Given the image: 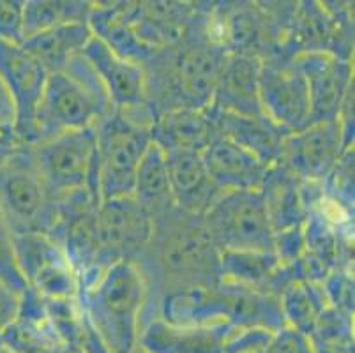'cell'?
Returning a JSON list of instances; mask_svg holds the SVG:
<instances>
[{"label": "cell", "mask_w": 355, "mask_h": 353, "mask_svg": "<svg viewBox=\"0 0 355 353\" xmlns=\"http://www.w3.org/2000/svg\"><path fill=\"white\" fill-rule=\"evenodd\" d=\"M227 57L211 28V2H198L191 27L179 43L145 60V89L154 117L173 110H209Z\"/></svg>", "instance_id": "cell-1"}, {"label": "cell", "mask_w": 355, "mask_h": 353, "mask_svg": "<svg viewBox=\"0 0 355 353\" xmlns=\"http://www.w3.org/2000/svg\"><path fill=\"white\" fill-rule=\"evenodd\" d=\"M148 288L147 309L161 297L196 286H214L219 276V249L202 216L175 205L153 218V233L137 261Z\"/></svg>", "instance_id": "cell-2"}, {"label": "cell", "mask_w": 355, "mask_h": 353, "mask_svg": "<svg viewBox=\"0 0 355 353\" xmlns=\"http://www.w3.org/2000/svg\"><path fill=\"white\" fill-rule=\"evenodd\" d=\"M76 302L106 353H137L148 304L147 281L137 261H117L80 281Z\"/></svg>", "instance_id": "cell-3"}, {"label": "cell", "mask_w": 355, "mask_h": 353, "mask_svg": "<svg viewBox=\"0 0 355 353\" xmlns=\"http://www.w3.org/2000/svg\"><path fill=\"white\" fill-rule=\"evenodd\" d=\"M112 112L98 74L83 55H76L62 71L48 74L34 115L32 144L60 132L96 128Z\"/></svg>", "instance_id": "cell-4"}, {"label": "cell", "mask_w": 355, "mask_h": 353, "mask_svg": "<svg viewBox=\"0 0 355 353\" xmlns=\"http://www.w3.org/2000/svg\"><path fill=\"white\" fill-rule=\"evenodd\" d=\"M59 202L37 171L28 145H18L0 163V212L12 235L48 233Z\"/></svg>", "instance_id": "cell-5"}, {"label": "cell", "mask_w": 355, "mask_h": 353, "mask_svg": "<svg viewBox=\"0 0 355 353\" xmlns=\"http://www.w3.org/2000/svg\"><path fill=\"white\" fill-rule=\"evenodd\" d=\"M150 129L119 112H112L96 126L99 202L133 196L138 164L153 141Z\"/></svg>", "instance_id": "cell-6"}, {"label": "cell", "mask_w": 355, "mask_h": 353, "mask_svg": "<svg viewBox=\"0 0 355 353\" xmlns=\"http://www.w3.org/2000/svg\"><path fill=\"white\" fill-rule=\"evenodd\" d=\"M28 147L37 171L57 202L80 191H90L99 200L96 128L60 132Z\"/></svg>", "instance_id": "cell-7"}, {"label": "cell", "mask_w": 355, "mask_h": 353, "mask_svg": "<svg viewBox=\"0 0 355 353\" xmlns=\"http://www.w3.org/2000/svg\"><path fill=\"white\" fill-rule=\"evenodd\" d=\"M202 221L219 252H272L274 232L260 191H221Z\"/></svg>", "instance_id": "cell-8"}, {"label": "cell", "mask_w": 355, "mask_h": 353, "mask_svg": "<svg viewBox=\"0 0 355 353\" xmlns=\"http://www.w3.org/2000/svg\"><path fill=\"white\" fill-rule=\"evenodd\" d=\"M283 53H331L354 60V16L345 2H297Z\"/></svg>", "instance_id": "cell-9"}, {"label": "cell", "mask_w": 355, "mask_h": 353, "mask_svg": "<svg viewBox=\"0 0 355 353\" xmlns=\"http://www.w3.org/2000/svg\"><path fill=\"white\" fill-rule=\"evenodd\" d=\"M153 233L150 214L133 198L105 200L98 209V257L85 281L117 261H138ZM78 281V284H80Z\"/></svg>", "instance_id": "cell-10"}, {"label": "cell", "mask_w": 355, "mask_h": 353, "mask_svg": "<svg viewBox=\"0 0 355 353\" xmlns=\"http://www.w3.org/2000/svg\"><path fill=\"white\" fill-rule=\"evenodd\" d=\"M15 252L21 277L35 295L46 300L76 299L78 277L48 233L15 235Z\"/></svg>", "instance_id": "cell-11"}, {"label": "cell", "mask_w": 355, "mask_h": 353, "mask_svg": "<svg viewBox=\"0 0 355 353\" xmlns=\"http://www.w3.org/2000/svg\"><path fill=\"white\" fill-rule=\"evenodd\" d=\"M260 106L285 132L309 126L308 87L292 57L279 53L260 60Z\"/></svg>", "instance_id": "cell-12"}, {"label": "cell", "mask_w": 355, "mask_h": 353, "mask_svg": "<svg viewBox=\"0 0 355 353\" xmlns=\"http://www.w3.org/2000/svg\"><path fill=\"white\" fill-rule=\"evenodd\" d=\"M348 147L354 144L347 140L340 119L315 122L285 136L276 164L299 180L324 182Z\"/></svg>", "instance_id": "cell-13"}, {"label": "cell", "mask_w": 355, "mask_h": 353, "mask_svg": "<svg viewBox=\"0 0 355 353\" xmlns=\"http://www.w3.org/2000/svg\"><path fill=\"white\" fill-rule=\"evenodd\" d=\"M82 55L98 74L114 112L153 128L156 117L147 103L144 66L117 57L94 37L87 43Z\"/></svg>", "instance_id": "cell-14"}, {"label": "cell", "mask_w": 355, "mask_h": 353, "mask_svg": "<svg viewBox=\"0 0 355 353\" xmlns=\"http://www.w3.org/2000/svg\"><path fill=\"white\" fill-rule=\"evenodd\" d=\"M99 203L90 191H80L59 200L57 219L48 232L60 246L78 281L92 270L98 257Z\"/></svg>", "instance_id": "cell-15"}, {"label": "cell", "mask_w": 355, "mask_h": 353, "mask_svg": "<svg viewBox=\"0 0 355 353\" xmlns=\"http://www.w3.org/2000/svg\"><path fill=\"white\" fill-rule=\"evenodd\" d=\"M292 58L308 87L309 124L338 121L354 94V60L331 53H301Z\"/></svg>", "instance_id": "cell-16"}, {"label": "cell", "mask_w": 355, "mask_h": 353, "mask_svg": "<svg viewBox=\"0 0 355 353\" xmlns=\"http://www.w3.org/2000/svg\"><path fill=\"white\" fill-rule=\"evenodd\" d=\"M46 78L48 71L21 44L0 43V80L15 101V132L20 145L34 141V115Z\"/></svg>", "instance_id": "cell-17"}, {"label": "cell", "mask_w": 355, "mask_h": 353, "mask_svg": "<svg viewBox=\"0 0 355 353\" xmlns=\"http://www.w3.org/2000/svg\"><path fill=\"white\" fill-rule=\"evenodd\" d=\"M234 327H182L147 316L138 338L140 353H227Z\"/></svg>", "instance_id": "cell-18"}, {"label": "cell", "mask_w": 355, "mask_h": 353, "mask_svg": "<svg viewBox=\"0 0 355 353\" xmlns=\"http://www.w3.org/2000/svg\"><path fill=\"white\" fill-rule=\"evenodd\" d=\"M137 2H92L87 25L92 37L105 44L112 53L135 64H144L153 51L148 50L135 31L133 16Z\"/></svg>", "instance_id": "cell-19"}, {"label": "cell", "mask_w": 355, "mask_h": 353, "mask_svg": "<svg viewBox=\"0 0 355 353\" xmlns=\"http://www.w3.org/2000/svg\"><path fill=\"white\" fill-rule=\"evenodd\" d=\"M211 108L235 115H263L260 106L258 58L227 53L219 71Z\"/></svg>", "instance_id": "cell-20"}, {"label": "cell", "mask_w": 355, "mask_h": 353, "mask_svg": "<svg viewBox=\"0 0 355 353\" xmlns=\"http://www.w3.org/2000/svg\"><path fill=\"white\" fill-rule=\"evenodd\" d=\"M173 205L203 216L221 191L212 182L200 150H163Z\"/></svg>", "instance_id": "cell-21"}, {"label": "cell", "mask_w": 355, "mask_h": 353, "mask_svg": "<svg viewBox=\"0 0 355 353\" xmlns=\"http://www.w3.org/2000/svg\"><path fill=\"white\" fill-rule=\"evenodd\" d=\"M203 163L219 191H260L270 166L239 145L216 136L202 150Z\"/></svg>", "instance_id": "cell-22"}, {"label": "cell", "mask_w": 355, "mask_h": 353, "mask_svg": "<svg viewBox=\"0 0 355 353\" xmlns=\"http://www.w3.org/2000/svg\"><path fill=\"white\" fill-rule=\"evenodd\" d=\"M198 11V2L147 0L137 2L133 24L141 43L150 51L173 46L186 35Z\"/></svg>", "instance_id": "cell-23"}, {"label": "cell", "mask_w": 355, "mask_h": 353, "mask_svg": "<svg viewBox=\"0 0 355 353\" xmlns=\"http://www.w3.org/2000/svg\"><path fill=\"white\" fill-rule=\"evenodd\" d=\"M209 110L218 136L251 152L267 166L277 163L283 140L288 132L277 128L266 115H235L212 108Z\"/></svg>", "instance_id": "cell-24"}, {"label": "cell", "mask_w": 355, "mask_h": 353, "mask_svg": "<svg viewBox=\"0 0 355 353\" xmlns=\"http://www.w3.org/2000/svg\"><path fill=\"white\" fill-rule=\"evenodd\" d=\"M150 136L163 150H200L214 140L211 110H173L156 117Z\"/></svg>", "instance_id": "cell-25"}, {"label": "cell", "mask_w": 355, "mask_h": 353, "mask_svg": "<svg viewBox=\"0 0 355 353\" xmlns=\"http://www.w3.org/2000/svg\"><path fill=\"white\" fill-rule=\"evenodd\" d=\"M272 232L293 228L304 223L306 207L301 198L299 179L282 164H272L260 187Z\"/></svg>", "instance_id": "cell-26"}, {"label": "cell", "mask_w": 355, "mask_h": 353, "mask_svg": "<svg viewBox=\"0 0 355 353\" xmlns=\"http://www.w3.org/2000/svg\"><path fill=\"white\" fill-rule=\"evenodd\" d=\"M92 34L87 24H69L28 35L21 46L50 73L62 71L71 58L82 55Z\"/></svg>", "instance_id": "cell-27"}, {"label": "cell", "mask_w": 355, "mask_h": 353, "mask_svg": "<svg viewBox=\"0 0 355 353\" xmlns=\"http://www.w3.org/2000/svg\"><path fill=\"white\" fill-rule=\"evenodd\" d=\"M133 198L150 214V218H156L161 212L173 207L166 157L163 148L154 141H150L138 164Z\"/></svg>", "instance_id": "cell-28"}, {"label": "cell", "mask_w": 355, "mask_h": 353, "mask_svg": "<svg viewBox=\"0 0 355 353\" xmlns=\"http://www.w3.org/2000/svg\"><path fill=\"white\" fill-rule=\"evenodd\" d=\"M279 261L274 252L266 251H221L219 276L221 281L253 288L269 293V284Z\"/></svg>", "instance_id": "cell-29"}, {"label": "cell", "mask_w": 355, "mask_h": 353, "mask_svg": "<svg viewBox=\"0 0 355 353\" xmlns=\"http://www.w3.org/2000/svg\"><path fill=\"white\" fill-rule=\"evenodd\" d=\"M279 306L286 327L304 336H311L316 322L329 306L322 284L295 281L282 291Z\"/></svg>", "instance_id": "cell-30"}, {"label": "cell", "mask_w": 355, "mask_h": 353, "mask_svg": "<svg viewBox=\"0 0 355 353\" xmlns=\"http://www.w3.org/2000/svg\"><path fill=\"white\" fill-rule=\"evenodd\" d=\"M90 9L92 2L89 0H25V39L60 25L87 24Z\"/></svg>", "instance_id": "cell-31"}, {"label": "cell", "mask_w": 355, "mask_h": 353, "mask_svg": "<svg viewBox=\"0 0 355 353\" xmlns=\"http://www.w3.org/2000/svg\"><path fill=\"white\" fill-rule=\"evenodd\" d=\"M329 205L354 216V147H348L322 182Z\"/></svg>", "instance_id": "cell-32"}, {"label": "cell", "mask_w": 355, "mask_h": 353, "mask_svg": "<svg viewBox=\"0 0 355 353\" xmlns=\"http://www.w3.org/2000/svg\"><path fill=\"white\" fill-rule=\"evenodd\" d=\"M0 279L8 283L12 290L24 295L28 290L27 283L20 274V268L16 264L15 252V235L6 223L4 216L0 212Z\"/></svg>", "instance_id": "cell-33"}, {"label": "cell", "mask_w": 355, "mask_h": 353, "mask_svg": "<svg viewBox=\"0 0 355 353\" xmlns=\"http://www.w3.org/2000/svg\"><path fill=\"white\" fill-rule=\"evenodd\" d=\"M322 290L329 306L354 315V272L334 268L322 283Z\"/></svg>", "instance_id": "cell-34"}, {"label": "cell", "mask_w": 355, "mask_h": 353, "mask_svg": "<svg viewBox=\"0 0 355 353\" xmlns=\"http://www.w3.org/2000/svg\"><path fill=\"white\" fill-rule=\"evenodd\" d=\"M25 0H0V43L21 44Z\"/></svg>", "instance_id": "cell-35"}, {"label": "cell", "mask_w": 355, "mask_h": 353, "mask_svg": "<svg viewBox=\"0 0 355 353\" xmlns=\"http://www.w3.org/2000/svg\"><path fill=\"white\" fill-rule=\"evenodd\" d=\"M272 252L282 265L295 264L297 260H301L306 255L302 225L282 230V232H274Z\"/></svg>", "instance_id": "cell-36"}, {"label": "cell", "mask_w": 355, "mask_h": 353, "mask_svg": "<svg viewBox=\"0 0 355 353\" xmlns=\"http://www.w3.org/2000/svg\"><path fill=\"white\" fill-rule=\"evenodd\" d=\"M257 353H316V350L308 336L285 327L274 332L267 345Z\"/></svg>", "instance_id": "cell-37"}, {"label": "cell", "mask_w": 355, "mask_h": 353, "mask_svg": "<svg viewBox=\"0 0 355 353\" xmlns=\"http://www.w3.org/2000/svg\"><path fill=\"white\" fill-rule=\"evenodd\" d=\"M21 306V295L8 283L0 279V338L11 329L18 320Z\"/></svg>", "instance_id": "cell-38"}, {"label": "cell", "mask_w": 355, "mask_h": 353, "mask_svg": "<svg viewBox=\"0 0 355 353\" xmlns=\"http://www.w3.org/2000/svg\"><path fill=\"white\" fill-rule=\"evenodd\" d=\"M16 124V108L8 87L0 80V128L15 129Z\"/></svg>", "instance_id": "cell-39"}, {"label": "cell", "mask_w": 355, "mask_h": 353, "mask_svg": "<svg viewBox=\"0 0 355 353\" xmlns=\"http://www.w3.org/2000/svg\"><path fill=\"white\" fill-rule=\"evenodd\" d=\"M12 148H15V147H4V145H0V163H2V161L8 157L9 152H11Z\"/></svg>", "instance_id": "cell-40"}, {"label": "cell", "mask_w": 355, "mask_h": 353, "mask_svg": "<svg viewBox=\"0 0 355 353\" xmlns=\"http://www.w3.org/2000/svg\"><path fill=\"white\" fill-rule=\"evenodd\" d=\"M0 353H15L11 346L4 341V338H0Z\"/></svg>", "instance_id": "cell-41"}, {"label": "cell", "mask_w": 355, "mask_h": 353, "mask_svg": "<svg viewBox=\"0 0 355 353\" xmlns=\"http://www.w3.org/2000/svg\"><path fill=\"white\" fill-rule=\"evenodd\" d=\"M137 353H140V352H137Z\"/></svg>", "instance_id": "cell-42"}]
</instances>
